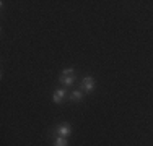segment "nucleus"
Instances as JSON below:
<instances>
[{"label":"nucleus","mask_w":153,"mask_h":146,"mask_svg":"<svg viewBox=\"0 0 153 146\" xmlns=\"http://www.w3.org/2000/svg\"><path fill=\"white\" fill-rule=\"evenodd\" d=\"M75 78H76V73L72 70V68H65V70L60 73V83H64L65 86H70L72 83L75 81Z\"/></svg>","instance_id":"obj_1"},{"label":"nucleus","mask_w":153,"mask_h":146,"mask_svg":"<svg viewBox=\"0 0 153 146\" xmlns=\"http://www.w3.org/2000/svg\"><path fill=\"white\" fill-rule=\"evenodd\" d=\"M94 88V78L93 76H85L80 83V91H86V93H91Z\"/></svg>","instance_id":"obj_2"},{"label":"nucleus","mask_w":153,"mask_h":146,"mask_svg":"<svg viewBox=\"0 0 153 146\" xmlns=\"http://www.w3.org/2000/svg\"><path fill=\"white\" fill-rule=\"evenodd\" d=\"M56 133L59 135V136H62V138H67L68 135L72 133V128H70V125H68V123H62V125H59L56 128Z\"/></svg>","instance_id":"obj_3"},{"label":"nucleus","mask_w":153,"mask_h":146,"mask_svg":"<svg viewBox=\"0 0 153 146\" xmlns=\"http://www.w3.org/2000/svg\"><path fill=\"white\" fill-rule=\"evenodd\" d=\"M65 97H67V91L65 89H57L56 93H54V102L56 104H60V102H64L65 101Z\"/></svg>","instance_id":"obj_4"},{"label":"nucleus","mask_w":153,"mask_h":146,"mask_svg":"<svg viewBox=\"0 0 153 146\" xmlns=\"http://www.w3.org/2000/svg\"><path fill=\"white\" fill-rule=\"evenodd\" d=\"M68 97H70L72 101L78 102V101H80V99H82V97H83V94H82V91H74V93H72V94H70V96H68Z\"/></svg>","instance_id":"obj_5"},{"label":"nucleus","mask_w":153,"mask_h":146,"mask_svg":"<svg viewBox=\"0 0 153 146\" xmlns=\"http://www.w3.org/2000/svg\"><path fill=\"white\" fill-rule=\"evenodd\" d=\"M54 146H67V140H65V138H62V136H59L56 140V143H54Z\"/></svg>","instance_id":"obj_6"}]
</instances>
